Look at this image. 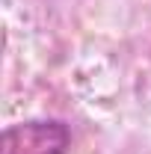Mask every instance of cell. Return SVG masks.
Masks as SVG:
<instances>
[{
    "label": "cell",
    "instance_id": "obj_1",
    "mask_svg": "<svg viewBox=\"0 0 151 154\" xmlns=\"http://www.w3.org/2000/svg\"><path fill=\"white\" fill-rule=\"evenodd\" d=\"M71 131L59 119H30L0 134V154H68Z\"/></svg>",
    "mask_w": 151,
    "mask_h": 154
}]
</instances>
